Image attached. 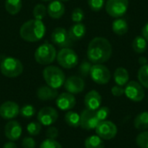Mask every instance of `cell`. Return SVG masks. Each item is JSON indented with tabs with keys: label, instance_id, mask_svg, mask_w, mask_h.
Listing matches in <instances>:
<instances>
[{
	"label": "cell",
	"instance_id": "1",
	"mask_svg": "<svg viewBox=\"0 0 148 148\" xmlns=\"http://www.w3.org/2000/svg\"><path fill=\"white\" fill-rule=\"evenodd\" d=\"M113 49L110 42L105 37H95L90 41L87 49L88 61L94 64H102L112 56Z\"/></svg>",
	"mask_w": 148,
	"mask_h": 148
},
{
	"label": "cell",
	"instance_id": "2",
	"mask_svg": "<svg viewBox=\"0 0 148 148\" xmlns=\"http://www.w3.org/2000/svg\"><path fill=\"white\" fill-rule=\"evenodd\" d=\"M46 27L42 20L30 19L25 22L20 28L19 35L21 38L29 42L40 41L45 35Z\"/></svg>",
	"mask_w": 148,
	"mask_h": 148
},
{
	"label": "cell",
	"instance_id": "3",
	"mask_svg": "<svg viewBox=\"0 0 148 148\" xmlns=\"http://www.w3.org/2000/svg\"><path fill=\"white\" fill-rule=\"evenodd\" d=\"M42 75L48 86L57 89L64 85L66 77L64 72L58 67L48 66L42 71Z\"/></svg>",
	"mask_w": 148,
	"mask_h": 148
},
{
	"label": "cell",
	"instance_id": "4",
	"mask_svg": "<svg viewBox=\"0 0 148 148\" xmlns=\"http://www.w3.org/2000/svg\"><path fill=\"white\" fill-rule=\"evenodd\" d=\"M0 71L8 78H16L23 71V65L20 60L14 57H5L0 62Z\"/></svg>",
	"mask_w": 148,
	"mask_h": 148
},
{
	"label": "cell",
	"instance_id": "5",
	"mask_svg": "<svg viewBox=\"0 0 148 148\" xmlns=\"http://www.w3.org/2000/svg\"><path fill=\"white\" fill-rule=\"evenodd\" d=\"M56 49L54 45L49 42H44L36 49L34 54V58L38 64L49 65L56 60Z\"/></svg>",
	"mask_w": 148,
	"mask_h": 148
},
{
	"label": "cell",
	"instance_id": "6",
	"mask_svg": "<svg viewBox=\"0 0 148 148\" xmlns=\"http://www.w3.org/2000/svg\"><path fill=\"white\" fill-rule=\"evenodd\" d=\"M56 60L61 67L67 69L75 68L79 62L77 54L69 48L62 49L56 56Z\"/></svg>",
	"mask_w": 148,
	"mask_h": 148
},
{
	"label": "cell",
	"instance_id": "7",
	"mask_svg": "<svg viewBox=\"0 0 148 148\" xmlns=\"http://www.w3.org/2000/svg\"><path fill=\"white\" fill-rule=\"evenodd\" d=\"M128 5V0H108L105 9L110 16L114 18H119L127 13Z\"/></svg>",
	"mask_w": 148,
	"mask_h": 148
},
{
	"label": "cell",
	"instance_id": "8",
	"mask_svg": "<svg viewBox=\"0 0 148 148\" xmlns=\"http://www.w3.org/2000/svg\"><path fill=\"white\" fill-rule=\"evenodd\" d=\"M89 75L91 79L99 85H106L111 79L110 70L108 67L101 63L92 65Z\"/></svg>",
	"mask_w": 148,
	"mask_h": 148
},
{
	"label": "cell",
	"instance_id": "9",
	"mask_svg": "<svg viewBox=\"0 0 148 148\" xmlns=\"http://www.w3.org/2000/svg\"><path fill=\"white\" fill-rule=\"evenodd\" d=\"M124 95L127 99L134 102H140L145 98V90L143 86L136 81H130L125 86Z\"/></svg>",
	"mask_w": 148,
	"mask_h": 148
},
{
	"label": "cell",
	"instance_id": "10",
	"mask_svg": "<svg viewBox=\"0 0 148 148\" xmlns=\"http://www.w3.org/2000/svg\"><path fill=\"white\" fill-rule=\"evenodd\" d=\"M95 133L96 135L101 137L102 140H110L115 138V136L117 135L118 128L114 122L106 120L99 122L98 126L95 128Z\"/></svg>",
	"mask_w": 148,
	"mask_h": 148
},
{
	"label": "cell",
	"instance_id": "11",
	"mask_svg": "<svg viewBox=\"0 0 148 148\" xmlns=\"http://www.w3.org/2000/svg\"><path fill=\"white\" fill-rule=\"evenodd\" d=\"M51 41L54 44L62 49L69 48L74 42L70 38L69 31H67L62 27H57L53 30L51 34Z\"/></svg>",
	"mask_w": 148,
	"mask_h": 148
},
{
	"label": "cell",
	"instance_id": "12",
	"mask_svg": "<svg viewBox=\"0 0 148 148\" xmlns=\"http://www.w3.org/2000/svg\"><path fill=\"white\" fill-rule=\"evenodd\" d=\"M100 121L94 110L84 109L80 114V127L87 131L95 129Z\"/></svg>",
	"mask_w": 148,
	"mask_h": 148
},
{
	"label": "cell",
	"instance_id": "13",
	"mask_svg": "<svg viewBox=\"0 0 148 148\" xmlns=\"http://www.w3.org/2000/svg\"><path fill=\"white\" fill-rule=\"evenodd\" d=\"M59 117L58 112L52 107H45L37 114V121L42 126L49 127L54 124Z\"/></svg>",
	"mask_w": 148,
	"mask_h": 148
},
{
	"label": "cell",
	"instance_id": "14",
	"mask_svg": "<svg viewBox=\"0 0 148 148\" xmlns=\"http://www.w3.org/2000/svg\"><path fill=\"white\" fill-rule=\"evenodd\" d=\"M20 114V107L14 101H7L0 105V116L4 120H13Z\"/></svg>",
	"mask_w": 148,
	"mask_h": 148
},
{
	"label": "cell",
	"instance_id": "15",
	"mask_svg": "<svg viewBox=\"0 0 148 148\" xmlns=\"http://www.w3.org/2000/svg\"><path fill=\"white\" fill-rule=\"evenodd\" d=\"M64 88L67 90V92L72 95H77L84 90L85 82L82 77L72 75L65 80Z\"/></svg>",
	"mask_w": 148,
	"mask_h": 148
},
{
	"label": "cell",
	"instance_id": "16",
	"mask_svg": "<svg viewBox=\"0 0 148 148\" xmlns=\"http://www.w3.org/2000/svg\"><path fill=\"white\" fill-rule=\"evenodd\" d=\"M56 104L59 109L62 111H68L75 108L76 104V100L74 95L69 92H65L58 95L56 99Z\"/></svg>",
	"mask_w": 148,
	"mask_h": 148
},
{
	"label": "cell",
	"instance_id": "17",
	"mask_svg": "<svg viewBox=\"0 0 148 148\" xmlns=\"http://www.w3.org/2000/svg\"><path fill=\"white\" fill-rule=\"evenodd\" d=\"M22 126L16 121L10 120L4 126V134L5 137L10 141H16L19 140L22 135Z\"/></svg>",
	"mask_w": 148,
	"mask_h": 148
},
{
	"label": "cell",
	"instance_id": "18",
	"mask_svg": "<svg viewBox=\"0 0 148 148\" xmlns=\"http://www.w3.org/2000/svg\"><path fill=\"white\" fill-rule=\"evenodd\" d=\"M101 95L96 90H91L84 97V105L87 109L96 111L101 105Z\"/></svg>",
	"mask_w": 148,
	"mask_h": 148
},
{
	"label": "cell",
	"instance_id": "19",
	"mask_svg": "<svg viewBox=\"0 0 148 148\" xmlns=\"http://www.w3.org/2000/svg\"><path fill=\"white\" fill-rule=\"evenodd\" d=\"M47 12L50 17L54 19H58L64 15L65 6L62 2L59 0H53L47 7Z\"/></svg>",
	"mask_w": 148,
	"mask_h": 148
},
{
	"label": "cell",
	"instance_id": "20",
	"mask_svg": "<svg viewBox=\"0 0 148 148\" xmlns=\"http://www.w3.org/2000/svg\"><path fill=\"white\" fill-rule=\"evenodd\" d=\"M36 96L39 100L47 101L56 99L58 96V92L56 89L49 87V86H42L36 91Z\"/></svg>",
	"mask_w": 148,
	"mask_h": 148
},
{
	"label": "cell",
	"instance_id": "21",
	"mask_svg": "<svg viewBox=\"0 0 148 148\" xmlns=\"http://www.w3.org/2000/svg\"><path fill=\"white\" fill-rule=\"evenodd\" d=\"M114 80L116 85L124 87L129 82V73L127 69L123 67H119L115 69L114 73Z\"/></svg>",
	"mask_w": 148,
	"mask_h": 148
},
{
	"label": "cell",
	"instance_id": "22",
	"mask_svg": "<svg viewBox=\"0 0 148 148\" xmlns=\"http://www.w3.org/2000/svg\"><path fill=\"white\" fill-rule=\"evenodd\" d=\"M86 31H87L86 26L82 23H75L69 28V35L73 41H78L84 37Z\"/></svg>",
	"mask_w": 148,
	"mask_h": 148
},
{
	"label": "cell",
	"instance_id": "23",
	"mask_svg": "<svg viewBox=\"0 0 148 148\" xmlns=\"http://www.w3.org/2000/svg\"><path fill=\"white\" fill-rule=\"evenodd\" d=\"M129 29L128 23L126 19L122 17L116 18L112 23V30L117 36H123L127 33Z\"/></svg>",
	"mask_w": 148,
	"mask_h": 148
},
{
	"label": "cell",
	"instance_id": "24",
	"mask_svg": "<svg viewBox=\"0 0 148 148\" xmlns=\"http://www.w3.org/2000/svg\"><path fill=\"white\" fill-rule=\"evenodd\" d=\"M134 127L139 131L148 130V112H141L136 115L134 121Z\"/></svg>",
	"mask_w": 148,
	"mask_h": 148
},
{
	"label": "cell",
	"instance_id": "25",
	"mask_svg": "<svg viewBox=\"0 0 148 148\" xmlns=\"http://www.w3.org/2000/svg\"><path fill=\"white\" fill-rule=\"evenodd\" d=\"M22 0H5L4 7L10 15H16L22 9Z\"/></svg>",
	"mask_w": 148,
	"mask_h": 148
},
{
	"label": "cell",
	"instance_id": "26",
	"mask_svg": "<svg viewBox=\"0 0 148 148\" xmlns=\"http://www.w3.org/2000/svg\"><path fill=\"white\" fill-rule=\"evenodd\" d=\"M132 48L137 54H142L147 49V42L142 36H138L134 39Z\"/></svg>",
	"mask_w": 148,
	"mask_h": 148
},
{
	"label": "cell",
	"instance_id": "27",
	"mask_svg": "<svg viewBox=\"0 0 148 148\" xmlns=\"http://www.w3.org/2000/svg\"><path fill=\"white\" fill-rule=\"evenodd\" d=\"M85 148H104L105 144L103 140L98 135H91L85 140Z\"/></svg>",
	"mask_w": 148,
	"mask_h": 148
},
{
	"label": "cell",
	"instance_id": "28",
	"mask_svg": "<svg viewBox=\"0 0 148 148\" xmlns=\"http://www.w3.org/2000/svg\"><path fill=\"white\" fill-rule=\"evenodd\" d=\"M64 121L71 127L77 128L80 127V114L76 112L69 111L64 116Z\"/></svg>",
	"mask_w": 148,
	"mask_h": 148
},
{
	"label": "cell",
	"instance_id": "29",
	"mask_svg": "<svg viewBox=\"0 0 148 148\" xmlns=\"http://www.w3.org/2000/svg\"><path fill=\"white\" fill-rule=\"evenodd\" d=\"M138 80L143 88H148V63L140 66L138 71Z\"/></svg>",
	"mask_w": 148,
	"mask_h": 148
},
{
	"label": "cell",
	"instance_id": "30",
	"mask_svg": "<svg viewBox=\"0 0 148 148\" xmlns=\"http://www.w3.org/2000/svg\"><path fill=\"white\" fill-rule=\"evenodd\" d=\"M47 14V8L42 3L36 4L33 9V16L35 19L42 20Z\"/></svg>",
	"mask_w": 148,
	"mask_h": 148
},
{
	"label": "cell",
	"instance_id": "31",
	"mask_svg": "<svg viewBox=\"0 0 148 148\" xmlns=\"http://www.w3.org/2000/svg\"><path fill=\"white\" fill-rule=\"evenodd\" d=\"M26 130L30 136H36L42 130V124L38 121H32L27 125Z\"/></svg>",
	"mask_w": 148,
	"mask_h": 148
},
{
	"label": "cell",
	"instance_id": "32",
	"mask_svg": "<svg viewBox=\"0 0 148 148\" xmlns=\"http://www.w3.org/2000/svg\"><path fill=\"white\" fill-rule=\"evenodd\" d=\"M135 141L140 148H148V130L140 133L137 135Z\"/></svg>",
	"mask_w": 148,
	"mask_h": 148
},
{
	"label": "cell",
	"instance_id": "33",
	"mask_svg": "<svg viewBox=\"0 0 148 148\" xmlns=\"http://www.w3.org/2000/svg\"><path fill=\"white\" fill-rule=\"evenodd\" d=\"M36 114V108L32 105H24L20 108V114L23 118H31Z\"/></svg>",
	"mask_w": 148,
	"mask_h": 148
},
{
	"label": "cell",
	"instance_id": "34",
	"mask_svg": "<svg viewBox=\"0 0 148 148\" xmlns=\"http://www.w3.org/2000/svg\"><path fill=\"white\" fill-rule=\"evenodd\" d=\"M84 11L81 8H75L71 15V19L74 23H82V21L84 19Z\"/></svg>",
	"mask_w": 148,
	"mask_h": 148
},
{
	"label": "cell",
	"instance_id": "35",
	"mask_svg": "<svg viewBox=\"0 0 148 148\" xmlns=\"http://www.w3.org/2000/svg\"><path fill=\"white\" fill-rule=\"evenodd\" d=\"M95 112L100 121H106L110 114V109L108 107H100Z\"/></svg>",
	"mask_w": 148,
	"mask_h": 148
},
{
	"label": "cell",
	"instance_id": "36",
	"mask_svg": "<svg viewBox=\"0 0 148 148\" xmlns=\"http://www.w3.org/2000/svg\"><path fill=\"white\" fill-rule=\"evenodd\" d=\"M40 148H62V146L53 139H46L40 145Z\"/></svg>",
	"mask_w": 148,
	"mask_h": 148
},
{
	"label": "cell",
	"instance_id": "37",
	"mask_svg": "<svg viewBox=\"0 0 148 148\" xmlns=\"http://www.w3.org/2000/svg\"><path fill=\"white\" fill-rule=\"evenodd\" d=\"M91 68H92V64L89 61H83L80 65L79 72L82 76L86 77L90 74Z\"/></svg>",
	"mask_w": 148,
	"mask_h": 148
},
{
	"label": "cell",
	"instance_id": "38",
	"mask_svg": "<svg viewBox=\"0 0 148 148\" xmlns=\"http://www.w3.org/2000/svg\"><path fill=\"white\" fill-rule=\"evenodd\" d=\"M88 4L93 11H99L104 7L105 0H88Z\"/></svg>",
	"mask_w": 148,
	"mask_h": 148
},
{
	"label": "cell",
	"instance_id": "39",
	"mask_svg": "<svg viewBox=\"0 0 148 148\" xmlns=\"http://www.w3.org/2000/svg\"><path fill=\"white\" fill-rule=\"evenodd\" d=\"M59 135V131L55 127H49V128L46 130V136L48 139H53L56 140Z\"/></svg>",
	"mask_w": 148,
	"mask_h": 148
},
{
	"label": "cell",
	"instance_id": "40",
	"mask_svg": "<svg viewBox=\"0 0 148 148\" xmlns=\"http://www.w3.org/2000/svg\"><path fill=\"white\" fill-rule=\"evenodd\" d=\"M23 148H35L36 147V141L32 137H25L22 141Z\"/></svg>",
	"mask_w": 148,
	"mask_h": 148
},
{
	"label": "cell",
	"instance_id": "41",
	"mask_svg": "<svg viewBox=\"0 0 148 148\" xmlns=\"http://www.w3.org/2000/svg\"><path fill=\"white\" fill-rule=\"evenodd\" d=\"M111 93L115 97H120V96H122L125 93V90L123 88V87H121V86H114L112 88H111Z\"/></svg>",
	"mask_w": 148,
	"mask_h": 148
},
{
	"label": "cell",
	"instance_id": "42",
	"mask_svg": "<svg viewBox=\"0 0 148 148\" xmlns=\"http://www.w3.org/2000/svg\"><path fill=\"white\" fill-rule=\"evenodd\" d=\"M141 33H142V36L147 40V42H148V23H147L144 25V27L142 28Z\"/></svg>",
	"mask_w": 148,
	"mask_h": 148
},
{
	"label": "cell",
	"instance_id": "43",
	"mask_svg": "<svg viewBox=\"0 0 148 148\" xmlns=\"http://www.w3.org/2000/svg\"><path fill=\"white\" fill-rule=\"evenodd\" d=\"M3 148H17V146L16 145V143L14 141H9V142H6Z\"/></svg>",
	"mask_w": 148,
	"mask_h": 148
},
{
	"label": "cell",
	"instance_id": "44",
	"mask_svg": "<svg viewBox=\"0 0 148 148\" xmlns=\"http://www.w3.org/2000/svg\"><path fill=\"white\" fill-rule=\"evenodd\" d=\"M138 62H139V64H140V66L146 65V64H147L148 62L147 58L145 57V56H140V57H139V59H138Z\"/></svg>",
	"mask_w": 148,
	"mask_h": 148
},
{
	"label": "cell",
	"instance_id": "45",
	"mask_svg": "<svg viewBox=\"0 0 148 148\" xmlns=\"http://www.w3.org/2000/svg\"><path fill=\"white\" fill-rule=\"evenodd\" d=\"M59 1H61V2H68L69 0H59Z\"/></svg>",
	"mask_w": 148,
	"mask_h": 148
},
{
	"label": "cell",
	"instance_id": "46",
	"mask_svg": "<svg viewBox=\"0 0 148 148\" xmlns=\"http://www.w3.org/2000/svg\"><path fill=\"white\" fill-rule=\"evenodd\" d=\"M42 1H43V2H49V1H52V0H42Z\"/></svg>",
	"mask_w": 148,
	"mask_h": 148
},
{
	"label": "cell",
	"instance_id": "47",
	"mask_svg": "<svg viewBox=\"0 0 148 148\" xmlns=\"http://www.w3.org/2000/svg\"><path fill=\"white\" fill-rule=\"evenodd\" d=\"M0 59H1V56H0Z\"/></svg>",
	"mask_w": 148,
	"mask_h": 148
}]
</instances>
